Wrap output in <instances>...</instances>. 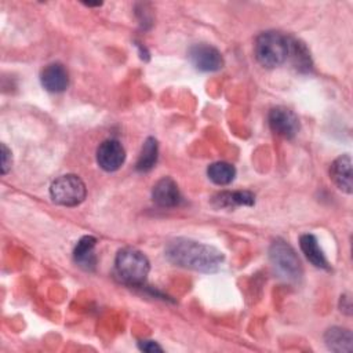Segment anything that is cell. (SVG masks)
Returning a JSON list of instances; mask_svg holds the SVG:
<instances>
[{
	"label": "cell",
	"instance_id": "6da1fadb",
	"mask_svg": "<svg viewBox=\"0 0 353 353\" xmlns=\"http://www.w3.org/2000/svg\"><path fill=\"white\" fill-rule=\"evenodd\" d=\"M167 259L181 268L214 273L223 262V254L218 248L190 239H174L165 247Z\"/></svg>",
	"mask_w": 353,
	"mask_h": 353
},
{
	"label": "cell",
	"instance_id": "7a4b0ae2",
	"mask_svg": "<svg viewBox=\"0 0 353 353\" xmlns=\"http://www.w3.org/2000/svg\"><path fill=\"white\" fill-rule=\"evenodd\" d=\"M114 268L116 274L123 283L130 285H142L149 274L150 263L142 251L127 247L117 252Z\"/></svg>",
	"mask_w": 353,
	"mask_h": 353
},
{
	"label": "cell",
	"instance_id": "3957f363",
	"mask_svg": "<svg viewBox=\"0 0 353 353\" xmlns=\"http://www.w3.org/2000/svg\"><path fill=\"white\" fill-rule=\"evenodd\" d=\"M254 51L263 68H277L288 58V37L276 30L262 32L255 40Z\"/></svg>",
	"mask_w": 353,
	"mask_h": 353
},
{
	"label": "cell",
	"instance_id": "277c9868",
	"mask_svg": "<svg viewBox=\"0 0 353 353\" xmlns=\"http://www.w3.org/2000/svg\"><path fill=\"white\" fill-rule=\"evenodd\" d=\"M269 258L276 272L288 281H296L302 276V265L295 250L284 240H274L269 248Z\"/></svg>",
	"mask_w": 353,
	"mask_h": 353
},
{
	"label": "cell",
	"instance_id": "5b68a950",
	"mask_svg": "<svg viewBox=\"0 0 353 353\" xmlns=\"http://www.w3.org/2000/svg\"><path fill=\"white\" fill-rule=\"evenodd\" d=\"M50 194L57 204L74 207L84 201L87 189L84 182L77 175L66 174L52 181L50 186Z\"/></svg>",
	"mask_w": 353,
	"mask_h": 353
},
{
	"label": "cell",
	"instance_id": "8992f818",
	"mask_svg": "<svg viewBox=\"0 0 353 353\" xmlns=\"http://www.w3.org/2000/svg\"><path fill=\"white\" fill-rule=\"evenodd\" d=\"M189 61L200 72H215L223 66V58L214 46L200 43L189 48Z\"/></svg>",
	"mask_w": 353,
	"mask_h": 353
},
{
	"label": "cell",
	"instance_id": "52a82bcc",
	"mask_svg": "<svg viewBox=\"0 0 353 353\" xmlns=\"http://www.w3.org/2000/svg\"><path fill=\"white\" fill-rule=\"evenodd\" d=\"M268 120H269V125H270L272 131L276 135L283 137L285 139L294 138L299 131L298 116L287 108H283V106L273 108L269 112Z\"/></svg>",
	"mask_w": 353,
	"mask_h": 353
},
{
	"label": "cell",
	"instance_id": "ba28073f",
	"mask_svg": "<svg viewBox=\"0 0 353 353\" xmlns=\"http://www.w3.org/2000/svg\"><path fill=\"white\" fill-rule=\"evenodd\" d=\"M124 160L125 150L117 139H105L97 149V163L108 172L119 170Z\"/></svg>",
	"mask_w": 353,
	"mask_h": 353
},
{
	"label": "cell",
	"instance_id": "9c48e42d",
	"mask_svg": "<svg viewBox=\"0 0 353 353\" xmlns=\"http://www.w3.org/2000/svg\"><path fill=\"white\" fill-rule=\"evenodd\" d=\"M152 199L157 205L171 208L176 207L181 203L182 197L175 181L171 179L170 176H164L160 181H157L153 186Z\"/></svg>",
	"mask_w": 353,
	"mask_h": 353
},
{
	"label": "cell",
	"instance_id": "30bf717a",
	"mask_svg": "<svg viewBox=\"0 0 353 353\" xmlns=\"http://www.w3.org/2000/svg\"><path fill=\"white\" fill-rule=\"evenodd\" d=\"M41 85L50 92H62L69 85V74L63 65L58 62L48 63L40 74Z\"/></svg>",
	"mask_w": 353,
	"mask_h": 353
},
{
	"label": "cell",
	"instance_id": "8fae6325",
	"mask_svg": "<svg viewBox=\"0 0 353 353\" xmlns=\"http://www.w3.org/2000/svg\"><path fill=\"white\" fill-rule=\"evenodd\" d=\"M330 176L339 190L347 194L352 193V159L349 154L339 156L334 160L330 168Z\"/></svg>",
	"mask_w": 353,
	"mask_h": 353
},
{
	"label": "cell",
	"instance_id": "7c38bea8",
	"mask_svg": "<svg viewBox=\"0 0 353 353\" xmlns=\"http://www.w3.org/2000/svg\"><path fill=\"white\" fill-rule=\"evenodd\" d=\"M97 244V239L92 236H84L81 237L74 250H73V256L76 263L85 269V270H92L97 265V256L94 254V248Z\"/></svg>",
	"mask_w": 353,
	"mask_h": 353
},
{
	"label": "cell",
	"instance_id": "4fadbf2b",
	"mask_svg": "<svg viewBox=\"0 0 353 353\" xmlns=\"http://www.w3.org/2000/svg\"><path fill=\"white\" fill-rule=\"evenodd\" d=\"M299 245H301L302 252L307 258V261L312 262V265H314L316 268H320V269H328V261H327L323 250L320 248L316 236H313L310 233L302 234L299 237Z\"/></svg>",
	"mask_w": 353,
	"mask_h": 353
},
{
	"label": "cell",
	"instance_id": "5bb4252c",
	"mask_svg": "<svg viewBox=\"0 0 353 353\" xmlns=\"http://www.w3.org/2000/svg\"><path fill=\"white\" fill-rule=\"evenodd\" d=\"M324 342L327 347L334 352H350L353 346L352 332L342 327L328 328L324 334Z\"/></svg>",
	"mask_w": 353,
	"mask_h": 353
},
{
	"label": "cell",
	"instance_id": "9a60e30c",
	"mask_svg": "<svg viewBox=\"0 0 353 353\" xmlns=\"http://www.w3.org/2000/svg\"><path fill=\"white\" fill-rule=\"evenodd\" d=\"M288 57L292 61V65L299 72H310L312 69V58L306 48V46L296 40L288 39Z\"/></svg>",
	"mask_w": 353,
	"mask_h": 353
},
{
	"label": "cell",
	"instance_id": "2e32d148",
	"mask_svg": "<svg viewBox=\"0 0 353 353\" xmlns=\"http://www.w3.org/2000/svg\"><path fill=\"white\" fill-rule=\"evenodd\" d=\"M214 203L216 207L222 208H233L237 205H252L255 203V196L248 192H222L214 197Z\"/></svg>",
	"mask_w": 353,
	"mask_h": 353
},
{
	"label": "cell",
	"instance_id": "e0dca14e",
	"mask_svg": "<svg viewBox=\"0 0 353 353\" xmlns=\"http://www.w3.org/2000/svg\"><path fill=\"white\" fill-rule=\"evenodd\" d=\"M157 156H159V145L157 141L152 137H149L141 149L138 161H137V170L146 172L149 170H152L156 163H157Z\"/></svg>",
	"mask_w": 353,
	"mask_h": 353
},
{
	"label": "cell",
	"instance_id": "ac0fdd59",
	"mask_svg": "<svg viewBox=\"0 0 353 353\" xmlns=\"http://www.w3.org/2000/svg\"><path fill=\"white\" fill-rule=\"evenodd\" d=\"M208 178L216 185H229L236 176V168L233 164L226 161H216L208 165L207 168Z\"/></svg>",
	"mask_w": 353,
	"mask_h": 353
},
{
	"label": "cell",
	"instance_id": "d6986e66",
	"mask_svg": "<svg viewBox=\"0 0 353 353\" xmlns=\"http://www.w3.org/2000/svg\"><path fill=\"white\" fill-rule=\"evenodd\" d=\"M11 163H12L11 150L4 143H1V174L3 175L8 172V170L11 168Z\"/></svg>",
	"mask_w": 353,
	"mask_h": 353
},
{
	"label": "cell",
	"instance_id": "ffe728a7",
	"mask_svg": "<svg viewBox=\"0 0 353 353\" xmlns=\"http://www.w3.org/2000/svg\"><path fill=\"white\" fill-rule=\"evenodd\" d=\"M138 347H139L142 352H148V353L163 352L161 346L157 345V342H154V341H139V342H138Z\"/></svg>",
	"mask_w": 353,
	"mask_h": 353
}]
</instances>
